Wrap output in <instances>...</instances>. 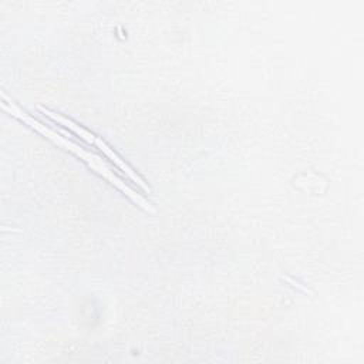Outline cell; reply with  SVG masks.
Instances as JSON below:
<instances>
[{
	"instance_id": "6da1fadb",
	"label": "cell",
	"mask_w": 364,
	"mask_h": 364,
	"mask_svg": "<svg viewBox=\"0 0 364 364\" xmlns=\"http://www.w3.org/2000/svg\"><path fill=\"white\" fill-rule=\"evenodd\" d=\"M3 108L4 109H7L11 115H14V117H17V118H20L21 121H24L27 125H30L31 128H34L36 131H38V132H41L44 136H47L48 139H51V141H54L57 145H60L61 148H65L67 151H71V152H74L75 155H78L81 159H84L95 172H98L100 175H102L104 178H107L112 185H115L118 189H121L132 202H135L136 205H139L141 208H144L145 210H149V212H154V208L151 206V203L148 202V200H145L141 195H138L135 191H132L128 185H125V182H122L111 169H109V166L100 158V156H97V155H94V154H91V152H87L85 149H82V146H80V145H77L75 142H73V141H70V139H67V138H64V136H61V135H58L55 131H53V129H50V128H47L46 125H43L41 122H38L37 119H34V118H31L30 115H27L24 111H21L18 107H16L14 104H11V102H6V101H3Z\"/></svg>"
}]
</instances>
